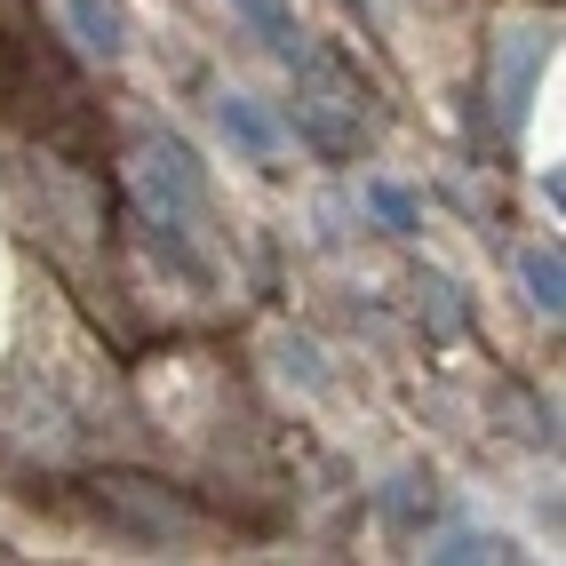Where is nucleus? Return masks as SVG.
I'll return each mask as SVG.
<instances>
[{
    "mask_svg": "<svg viewBox=\"0 0 566 566\" xmlns=\"http://www.w3.org/2000/svg\"><path fill=\"white\" fill-rule=\"evenodd\" d=\"M72 9H81V24L96 32V41H104V49H120V17H112V9H104V0H72Z\"/></svg>",
    "mask_w": 566,
    "mask_h": 566,
    "instance_id": "1",
    "label": "nucleus"
},
{
    "mask_svg": "<svg viewBox=\"0 0 566 566\" xmlns=\"http://www.w3.org/2000/svg\"><path fill=\"white\" fill-rule=\"evenodd\" d=\"M223 120H232V128H240L248 144H272V128H263V120H255V112H248V104H223Z\"/></svg>",
    "mask_w": 566,
    "mask_h": 566,
    "instance_id": "2",
    "label": "nucleus"
},
{
    "mask_svg": "<svg viewBox=\"0 0 566 566\" xmlns=\"http://www.w3.org/2000/svg\"><path fill=\"white\" fill-rule=\"evenodd\" d=\"M0 24H32V17H24V0H0Z\"/></svg>",
    "mask_w": 566,
    "mask_h": 566,
    "instance_id": "3",
    "label": "nucleus"
}]
</instances>
